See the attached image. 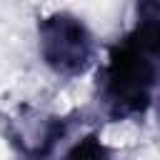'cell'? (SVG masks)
<instances>
[{
  "label": "cell",
  "instance_id": "obj_3",
  "mask_svg": "<svg viewBox=\"0 0 160 160\" xmlns=\"http://www.w3.org/2000/svg\"><path fill=\"white\" fill-rule=\"evenodd\" d=\"M82 122H85L82 112L55 115V112L22 102L12 112L2 115L0 128L8 145L15 152L25 158H48L55 150V145L68 140L70 132Z\"/></svg>",
  "mask_w": 160,
  "mask_h": 160
},
{
  "label": "cell",
  "instance_id": "obj_1",
  "mask_svg": "<svg viewBox=\"0 0 160 160\" xmlns=\"http://www.w3.org/2000/svg\"><path fill=\"white\" fill-rule=\"evenodd\" d=\"M160 75V2L138 0L132 25L108 50L98 70V105L112 122L142 120L158 92Z\"/></svg>",
  "mask_w": 160,
  "mask_h": 160
},
{
  "label": "cell",
  "instance_id": "obj_2",
  "mask_svg": "<svg viewBox=\"0 0 160 160\" xmlns=\"http://www.w3.org/2000/svg\"><path fill=\"white\" fill-rule=\"evenodd\" d=\"M38 50L48 70L60 78H78L92 68L98 48L78 15L58 10L38 20Z\"/></svg>",
  "mask_w": 160,
  "mask_h": 160
},
{
  "label": "cell",
  "instance_id": "obj_4",
  "mask_svg": "<svg viewBox=\"0 0 160 160\" xmlns=\"http://www.w3.org/2000/svg\"><path fill=\"white\" fill-rule=\"evenodd\" d=\"M65 155H68V158H108L110 150L98 140L95 132H90V135L80 138V142H78L75 148H70Z\"/></svg>",
  "mask_w": 160,
  "mask_h": 160
}]
</instances>
